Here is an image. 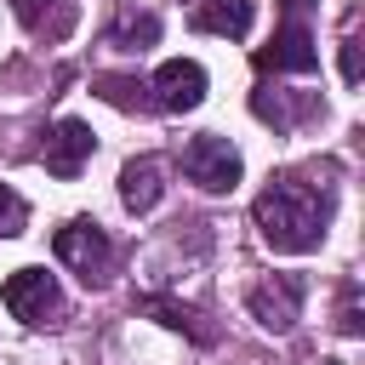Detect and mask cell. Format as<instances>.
<instances>
[{
  "instance_id": "cell-1",
  "label": "cell",
  "mask_w": 365,
  "mask_h": 365,
  "mask_svg": "<svg viewBox=\"0 0 365 365\" xmlns=\"http://www.w3.org/2000/svg\"><path fill=\"white\" fill-rule=\"evenodd\" d=\"M325 217H331V194L302 177H279L257 200V228L274 251H314L325 234Z\"/></svg>"
},
{
  "instance_id": "cell-15",
  "label": "cell",
  "mask_w": 365,
  "mask_h": 365,
  "mask_svg": "<svg viewBox=\"0 0 365 365\" xmlns=\"http://www.w3.org/2000/svg\"><path fill=\"white\" fill-rule=\"evenodd\" d=\"M342 80H348V86L359 80V34H354V29H348V40H342Z\"/></svg>"
},
{
  "instance_id": "cell-10",
  "label": "cell",
  "mask_w": 365,
  "mask_h": 365,
  "mask_svg": "<svg viewBox=\"0 0 365 365\" xmlns=\"http://www.w3.org/2000/svg\"><path fill=\"white\" fill-rule=\"evenodd\" d=\"M160 194H165V165L160 160H131L125 171H120V200H125V211H154L160 205Z\"/></svg>"
},
{
  "instance_id": "cell-17",
  "label": "cell",
  "mask_w": 365,
  "mask_h": 365,
  "mask_svg": "<svg viewBox=\"0 0 365 365\" xmlns=\"http://www.w3.org/2000/svg\"><path fill=\"white\" fill-rule=\"evenodd\" d=\"M0 217H11V222H17V217H23V205H17V200H11V188H6V182H0Z\"/></svg>"
},
{
  "instance_id": "cell-7",
  "label": "cell",
  "mask_w": 365,
  "mask_h": 365,
  "mask_svg": "<svg viewBox=\"0 0 365 365\" xmlns=\"http://www.w3.org/2000/svg\"><path fill=\"white\" fill-rule=\"evenodd\" d=\"M86 160H91V125L57 120V131L46 137V171H51V177H80Z\"/></svg>"
},
{
  "instance_id": "cell-9",
  "label": "cell",
  "mask_w": 365,
  "mask_h": 365,
  "mask_svg": "<svg viewBox=\"0 0 365 365\" xmlns=\"http://www.w3.org/2000/svg\"><path fill=\"white\" fill-rule=\"evenodd\" d=\"M11 11L23 17V29L34 40H68L74 23H80V6L74 0H11Z\"/></svg>"
},
{
  "instance_id": "cell-11",
  "label": "cell",
  "mask_w": 365,
  "mask_h": 365,
  "mask_svg": "<svg viewBox=\"0 0 365 365\" xmlns=\"http://www.w3.org/2000/svg\"><path fill=\"white\" fill-rule=\"evenodd\" d=\"M251 17H257V0H200V6H194V29L228 34V40L251 34Z\"/></svg>"
},
{
  "instance_id": "cell-6",
  "label": "cell",
  "mask_w": 365,
  "mask_h": 365,
  "mask_svg": "<svg viewBox=\"0 0 365 365\" xmlns=\"http://www.w3.org/2000/svg\"><path fill=\"white\" fill-rule=\"evenodd\" d=\"M148 91H154V103L171 108V114L200 108V97H205V68H200V63H165V68L154 74Z\"/></svg>"
},
{
  "instance_id": "cell-5",
  "label": "cell",
  "mask_w": 365,
  "mask_h": 365,
  "mask_svg": "<svg viewBox=\"0 0 365 365\" xmlns=\"http://www.w3.org/2000/svg\"><path fill=\"white\" fill-rule=\"evenodd\" d=\"M6 308L23 319V325H46L63 314V297H57V279L40 274V268H17L6 279Z\"/></svg>"
},
{
  "instance_id": "cell-13",
  "label": "cell",
  "mask_w": 365,
  "mask_h": 365,
  "mask_svg": "<svg viewBox=\"0 0 365 365\" xmlns=\"http://www.w3.org/2000/svg\"><path fill=\"white\" fill-rule=\"evenodd\" d=\"M154 40H160V23H154V17H120V23L108 29V46H125V51H131V46L143 51V46H154Z\"/></svg>"
},
{
  "instance_id": "cell-2",
  "label": "cell",
  "mask_w": 365,
  "mask_h": 365,
  "mask_svg": "<svg viewBox=\"0 0 365 365\" xmlns=\"http://www.w3.org/2000/svg\"><path fill=\"white\" fill-rule=\"evenodd\" d=\"M308 0H279V34L257 51V68H291V74H314L319 68V51H314V34H308Z\"/></svg>"
},
{
  "instance_id": "cell-3",
  "label": "cell",
  "mask_w": 365,
  "mask_h": 365,
  "mask_svg": "<svg viewBox=\"0 0 365 365\" xmlns=\"http://www.w3.org/2000/svg\"><path fill=\"white\" fill-rule=\"evenodd\" d=\"M182 171H188V182L222 194V188L240 182V154H234L228 137H194V143L182 148Z\"/></svg>"
},
{
  "instance_id": "cell-4",
  "label": "cell",
  "mask_w": 365,
  "mask_h": 365,
  "mask_svg": "<svg viewBox=\"0 0 365 365\" xmlns=\"http://www.w3.org/2000/svg\"><path fill=\"white\" fill-rule=\"evenodd\" d=\"M57 257L91 285V279H103L108 274V262H114V245H108V234L97 228V222H68V228H57Z\"/></svg>"
},
{
  "instance_id": "cell-14",
  "label": "cell",
  "mask_w": 365,
  "mask_h": 365,
  "mask_svg": "<svg viewBox=\"0 0 365 365\" xmlns=\"http://www.w3.org/2000/svg\"><path fill=\"white\" fill-rule=\"evenodd\" d=\"M91 86H97L108 103H120V108H143V91H148V86H137V80H114V74H97Z\"/></svg>"
},
{
  "instance_id": "cell-12",
  "label": "cell",
  "mask_w": 365,
  "mask_h": 365,
  "mask_svg": "<svg viewBox=\"0 0 365 365\" xmlns=\"http://www.w3.org/2000/svg\"><path fill=\"white\" fill-rule=\"evenodd\" d=\"M143 314H160L165 325L188 331L194 342H217V331H211V325H200V314H194V308H182V302H165V297H143Z\"/></svg>"
},
{
  "instance_id": "cell-16",
  "label": "cell",
  "mask_w": 365,
  "mask_h": 365,
  "mask_svg": "<svg viewBox=\"0 0 365 365\" xmlns=\"http://www.w3.org/2000/svg\"><path fill=\"white\" fill-rule=\"evenodd\" d=\"M336 325H342L348 336H359V325H365V319H359V297H354V291H348V302H342V319H336Z\"/></svg>"
},
{
  "instance_id": "cell-8",
  "label": "cell",
  "mask_w": 365,
  "mask_h": 365,
  "mask_svg": "<svg viewBox=\"0 0 365 365\" xmlns=\"http://www.w3.org/2000/svg\"><path fill=\"white\" fill-rule=\"evenodd\" d=\"M297 308H302V279H297V274H279V279H268V285L251 291V314H257L268 331H285V325L297 319Z\"/></svg>"
}]
</instances>
